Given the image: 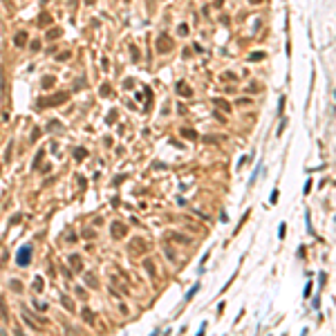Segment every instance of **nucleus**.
Returning a JSON list of instances; mask_svg holds the SVG:
<instances>
[{
	"instance_id": "1",
	"label": "nucleus",
	"mask_w": 336,
	"mask_h": 336,
	"mask_svg": "<svg viewBox=\"0 0 336 336\" xmlns=\"http://www.w3.org/2000/svg\"><path fill=\"white\" fill-rule=\"evenodd\" d=\"M16 260H18V264H20V267L29 264V262H32V247H29V244H25L20 251H18V258H16Z\"/></svg>"
},
{
	"instance_id": "2",
	"label": "nucleus",
	"mask_w": 336,
	"mask_h": 336,
	"mask_svg": "<svg viewBox=\"0 0 336 336\" xmlns=\"http://www.w3.org/2000/svg\"><path fill=\"white\" fill-rule=\"evenodd\" d=\"M25 41H27V36H25V34H18V36H16V45H23Z\"/></svg>"
}]
</instances>
